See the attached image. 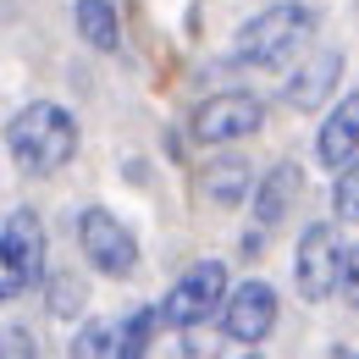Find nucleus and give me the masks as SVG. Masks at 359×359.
Here are the masks:
<instances>
[{"label": "nucleus", "instance_id": "6", "mask_svg": "<svg viewBox=\"0 0 359 359\" xmlns=\"http://www.w3.org/2000/svg\"><path fill=\"white\" fill-rule=\"evenodd\" d=\"M266 122V100L249 89H226V94H210L199 111H194V138L199 144H238L249 138L255 128Z\"/></svg>", "mask_w": 359, "mask_h": 359}, {"label": "nucleus", "instance_id": "16", "mask_svg": "<svg viewBox=\"0 0 359 359\" xmlns=\"http://www.w3.org/2000/svg\"><path fill=\"white\" fill-rule=\"evenodd\" d=\"M161 320H166L161 310H133V315H128V320H122V359H144V354H149Z\"/></svg>", "mask_w": 359, "mask_h": 359}, {"label": "nucleus", "instance_id": "3", "mask_svg": "<svg viewBox=\"0 0 359 359\" xmlns=\"http://www.w3.org/2000/svg\"><path fill=\"white\" fill-rule=\"evenodd\" d=\"M310 28H315L310 6H266L260 17H249V22L238 28V61L276 67V61H287L293 50L310 39Z\"/></svg>", "mask_w": 359, "mask_h": 359}, {"label": "nucleus", "instance_id": "1", "mask_svg": "<svg viewBox=\"0 0 359 359\" xmlns=\"http://www.w3.org/2000/svg\"><path fill=\"white\" fill-rule=\"evenodd\" d=\"M6 144H11V161H17L22 172L50 177V172H61V166L78 155V122H72L67 105L34 100V105H22V111L11 116Z\"/></svg>", "mask_w": 359, "mask_h": 359}, {"label": "nucleus", "instance_id": "2", "mask_svg": "<svg viewBox=\"0 0 359 359\" xmlns=\"http://www.w3.org/2000/svg\"><path fill=\"white\" fill-rule=\"evenodd\" d=\"M45 276V222L34 205H17L0 226V299H22Z\"/></svg>", "mask_w": 359, "mask_h": 359}, {"label": "nucleus", "instance_id": "11", "mask_svg": "<svg viewBox=\"0 0 359 359\" xmlns=\"http://www.w3.org/2000/svg\"><path fill=\"white\" fill-rule=\"evenodd\" d=\"M299 194H304V172H299V161H276L266 177H260V188H255V216H260V226H276L287 210H293Z\"/></svg>", "mask_w": 359, "mask_h": 359}, {"label": "nucleus", "instance_id": "18", "mask_svg": "<svg viewBox=\"0 0 359 359\" xmlns=\"http://www.w3.org/2000/svg\"><path fill=\"white\" fill-rule=\"evenodd\" d=\"M0 354L6 359H39V343H34L28 326H6V332H0Z\"/></svg>", "mask_w": 359, "mask_h": 359}, {"label": "nucleus", "instance_id": "15", "mask_svg": "<svg viewBox=\"0 0 359 359\" xmlns=\"http://www.w3.org/2000/svg\"><path fill=\"white\" fill-rule=\"evenodd\" d=\"M89 304V287H83V276H72V271H55L50 276V315L55 320H72V315H83Z\"/></svg>", "mask_w": 359, "mask_h": 359}, {"label": "nucleus", "instance_id": "5", "mask_svg": "<svg viewBox=\"0 0 359 359\" xmlns=\"http://www.w3.org/2000/svg\"><path fill=\"white\" fill-rule=\"evenodd\" d=\"M78 249H83V260H89L100 276H111V282H122V276L138 271L133 232L116 222L111 210H100V205H89V210L78 216Z\"/></svg>", "mask_w": 359, "mask_h": 359}, {"label": "nucleus", "instance_id": "14", "mask_svg": "<svg viewBox=\"0 0 359 359\" xmlns=\"http://www.w3.org/2000/svg\"><path fill=\"white\" fill-rule=\"evenodd\" d=\"M72 359H122V326L116 320H83L72 337Z\"/></svg>", "mask_w": 359, "mask_h": 359}, {"label": "nucleus", "instance_id": "4", "mask_svg": "<svg viewBox=\"0 0 359 359\" xmlns=\"http://www.w3.org/2000/svg\"><path fill=\"white\" fill-rule=\"evenodd\" d=\"M222 310H226V266H222V260H199V266H188L177 282H172V293L161 299L166 326H182V332L210 326Z\"/></svg>", "mask_w": 359, "mask_h": 359}, {"label": "nucleus", "instance_id": "17", "mask_svg": "<svg viewBox=\"0 0 359 359\" xmlns=\"http://www.w3.org/2000/svg\"><path fill=\"white\" fill-rule=\"evenodd\" d=\"M332 199H337V216H354V222H359V161L337 172V188H332Z\"/></svg>", "mask_w": 359, "mask_h": 359}, {"label": "nucleus", "instance_id": "20", "mask_svg": "<svg viewBox=\"0 0 359 359\" xmlns=\"http://www.w3.org/2000/svg\"><path fill=\"white\" fill-rule=\"evenodd\" d=\"M326 359H359V354H354V348H332Z\"/></svg>", "mask_w": 359, "mask_h": 359}, {"label": "nucleus", "instance_id": "13", "mask_svg": "<svg viewBox=\"0 0 359 359\" xmlns=\"http://www.w3.org/2000/svg\"><path fill=\"white\" fill-rule=\"evenodd\" d=\"M72 17H78L83 45H94V50H116L122 45V22H116V6H111V0H78Z\"/></svg>", "mask_w": 359, "mask_h": 359}, {"label": "nucleus", "instance_id": "9", "mask_svg": "<svg viewBox=\"0 0 359 359\" xmlns=\"http://www.w3.org/2000/svg\"><path fill=\"white\" fill-rule=\"evenodd\" d=\"M315 155H320V166H332V172H343V166L359 161V94H348V100L320 122Z\"/></svg>", "mask_w": 359, "mask_h": 359}, {"label": "nucleus", "instance_id": "10", "mask_svg": "<svg viewBox=\"0 0 359 359\" xmlns=\"http://www.w3.org/2000/svg\"><path fill=\"white\" fill-rule=\"evenodd\" d=\"M337 78H343V50H315L287 83V105L293 111H320L326 94L337 89Z\"/></svg>", "mask_w": 359, "mask_h": 359}, {"label": "nucleus", "instance_id": "7", "mask_svg": "<svg viewBox=\"0 0 359 359\" xmlns=\"http://www.w3.org/2000/svg\"><path fill=\"white\" fill-rule=\"evenodd\" d=\"M343 260H348V249L337 243V226L332 222L304 226V238H299V293L304 299L337 293L343 287Z\"/></svg>", "mask_w": 359, "mask_h": 359}, {"label": "nucleus", "instance_id": "12", "mask_svg": "<svg viewBox=\"0 0 359 359\" xmlns=\"http://www.w3.org/2000/svg\"><path fill=\"white\" fill-rule=\"evenodd\" d=\"M199 188H205V199H216V205H238V199H249V161H238V155L210 161V166L199 172Z\"/></svg>", "mask_w": 359, "mask_h": 359}, {"label": "nucleus", "instance_id": "21", "mask_svg": "<svg viewBox=\"0 0 359 359\" xmlns=\"http://www.w3.org/2000/svg\"><path fill=\"white\" fill-rule=\"evenodd\" d=\"M249 359H255V354H249Z\"/></svg>", "mask_w": 359, "mask_h": 359}, {"label": "nucleus", "instance_id": "8", "mask_svg": "<svg viewBox=\"0 0 359 359\" xmlns=\"http://www.w3.org/2000/svg\"><path fill=\"white\" fill-rule=\"evenodd\" d=\"M222 326L232 343H266L271 326H276V287L271 282H243L226 293V310H222Z\"/></svg>", "mask_w": 359, "mask_h": 359}, {"label": "nucleus", "instance_id": "19", "mask_svg": "<svg viewBox=\"0 0 359 359\" xmlns=\"http://www.w3.org/2000/svg\"><path fill=\"white\" fill-rule=\"evenodd\" d=\"M343 299L359 310V243L348 249V260H343Z\"/></svg>", "mask_w": 359, "mask_h": 359}]
</instances>
